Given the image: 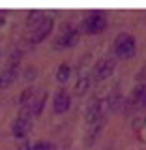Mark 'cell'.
<instances>
[{"label":"cell","mask_w":146,"mask_h":150,"mask_svg":"<svg viewBox=\"0 0 146 150\" xmlns=\"http://www.w3.org/2000/svg\"><path fill=\"white\" fill-rule=\"evenodd\" d=\"M112 51H114V56L120 60L131 58L137 51V43H135V38L131 34H118L112 43Z\"/></svg>","instance_id":"obj_1"},{"label":"cell","mask_w":146,"mask_h":150,"mask_svg":"<svg viewBox=\"0 0 146 150\" xmlns=\"http://www.w3.org/2000/svg\"><path fill=\"white\" fill-rule=\"evenodd\" d=\"M105 28H107V17L103 11H94L84 17L81 23V30L86 34H99Z\"/></svg>","instance_id":"obj_2"},{"label":"cell","mask_w":146,"mask_h":150,"mask_svg":"<svg viewBox=\"0 0 146 150\" xmlns=\"http://www.w3.org/2000/svg\"><path fill=\"white\" fill-rule=\"evenodd\" d=\"M116 68V58L114 56H101L99 60L96 62V66H94V79L96 81H105V79H109L112 71H114Z\"/></svg>","instance_id":"obj_3"},{"label":"cell","mask_w":146,"mask_h":150,"mask_svg":"<svg viewBox=\"0 0 146 150\" xmlns=\"http://www.w3.org/2000/svg\"><path fill=\"white\" fill-rule=\"evenodd\" d=\"M79 41H81V30L79 28H66V32H62L54 40V47L56 49H73L79 45Z\"/></svg>","instance_id":"obj_4"},{"label":"cell","mask_w":146,"mask_h":150,"mask_svg":"<svg viewBox=\"0 0 146 150\" xmlns=\"http://www.w3.org/2000/svg\"><path fill=\"white\" fill-rule=\"evenodd\" d=\"M19 77V62H17V53L9 58V64L0 71V90L8 88L11 83H15V79Z\"/></svg>","instance_id":"obj_5"},{"label":"cell","mask_w":146,"mask_h":150,"mask_svg":"<svg viewBox=\"0 0 146 150\" xmlns=\"http://www.w3.org/2000/svg\"><path fill=\"white\" fill-rule=\"evenodd\" d=\"M53 26H54V17H51V15L45 17L43 21L34 28V32L30 34V43H39V41H43L45 38L53 32Z\"/></svg>","instance_id":"obj_6"},{"label":"cell","mask_w":146,"mask_h":150,"mask_svg":"<svg viewBox=\"0 0 146 150\" xmlns=\"http://www.w3.org/2000/svg\"><path fill=\"white\" fill-rule=\"evenodd\" d=\"M32 126H34L32 124V116H17L11 126V131L17 139H25L32 131Z\"/></svg>","instance_id":"obj_7"},{"label":"cell","mask_w":146,"mask_h":150,"mask_svg":"<svg viewBox=\"0 0 146 150\" xmlns=\"http://www.w3.org/2000/svg\"><path fill=\"white\" fill-rule=\"evenodd\" d=\"M71 107V96H69L68 92L64 90V88H60L58 92L54 94V100H53V109L56 115H64L66 111Z\"/></svg>","instance_id":"obj_8"},{"label":"cell","mask_w":146,"mask_h":150,"mask_svg":"<svg viewBox=\"0 0 146 150\" xmlns=\"http://www.w3.org/2000/svg\"><path fill=\"white\" fill-rule=\"evenodd\" d=\"M84 116H86V124H92V122H96L97 118L105 116L103 115V103L97 100V98H92V100L88 101V105H86Z\"/></svg>","instance_id":"obj_9"},{"label":"cell","mask_w":146,"mask_h":150,"mask_svg":"<svg viewBox=\"0 0 146 150\" xmlns=\"http://www.w3.org/2000/svg\"><path fill=\"white\" fill-rule=\"evenodd\" d=\"M103 126H105V116H101V118H97L96 122L88 124V129H86V139H84V144H86L88 148H90L92 144L96 143V139H97V135H99V131L103 129Z\"/></svg>","instance_id":"obj_10"},{"label":"cell","mask_w":146,"mask_h":150,"mask_svg":"<svg viewBox=\"0 0 146 150\" xmlns=\"http://www.w3.org/2000/svg\"><path fill=\"white\" fill-rule=\"evenodd\" d=\"M45 101H47V92H45V90H39V92L34 94L32 101L26 103V105L30 107L32 116H39V115H41V111H43V107H45Z\"/></svg>","instance_id":"obj_11"},{"label":"cell","mask_w":146,"mask_h":150,"mask_svg":"<svg viewBox=\"0 0 146 150\" xmlns=\"http://www.w3.org/2000/svg\"><path fill=\"white\" fill-rule=\"evenodd\" d=\"M47 15L43 9H30L26 13V28H36Z\"/></svg>","instance_id":"obj_12"},{"label":"cell","mask_w":146,"mask_h":150,"mask_svg":"<svg viewBox=\"0 0 146 150\" xmlns=\"http://www.w3.org/2000/svg\"><path fill=\"white\" fill-rule=\"evenodd\" d=\"M90 84H92V77L90 75H81V77L77 79V83H75V92L81 96V94H84V92H88V88H90Z\"/></svg>","instance_id":"obj_13"},{"label":"cell","mask_w":146,"mask_h":150,"mask_svg":"<svg viewBox=\"0 0 146 150\" xmlns=\"http://www.w3.org/2000/svg\"><path fill=\"white\" fill-rule=\"evenodd\" d=\"M107 107H109L111 111H120L122 107H124V98H122L118 92H112L111 96L107 98Z\"/></svg>","instance_id":"obj_14"},{"label":"cell","mask_w":146,"mask_h":150,"mask_svg":"<svg viewBox=\"0 0 146 150\" xmlns=\"http://www.w3.org/2000/svg\"><path fill=\"white\" fill-rule=\"evenodd\" d=\"M69 75H71V66H69L68 62H62L58 66V69H56V81L66 83L69 79Z\"/></svg>","instance_id":"obj_15"},{"label":"cell","mask_w":146,"mask_h":150,"mask_svg":"<svg viewBox=\"0 0 146 150\" xmlns=\"http://www.w3.org/2000/svg\"><path fill=\"white\" fill-rule=\"evenodd\" d=\"M34 94H36V90H34L32 86L25 88V90H23V94H21V98H19V103H21V105H26V103H30L32 98H34Z\"/></svg>","instance_id":"obj_16"},{"label":"cell","mask_w":146,"mask_h":150,"mask_svg":"<svg viewBox=\"0 0 146 150\" xmlns=\"http://www.w3.org/2000/svg\"><path fill=\"white\" fill-rule=\"evenodd\" d=\"M32 150H54V144L49 141H37L32 144Z\"/></svg>","instance_id":"obj_17"},{"label":"cell","mask_w":146,"mask_h":150,"mask_svg":"<svg viewBox=\"0 0 146 150\" xmlns=\"http://www.w3.org/2000/svg\"><path fill=\"white\" fill-rule=\"evenodd\" d=\"M36 75H37V69L34 68V66H28V68L25 69V79L26 81H34Z\"/></svg>","instance_id":"obj_18"},{"label":"cell","mask_w":146,"mask_h":150,"mask_svg":"<svg viewBox=\"0 0 146 150\" xmlns=\"http://www.w3.org/2000/svg\"><path fill=\"white\" fill-rule=\"evenodd\" d=\"M17 150H32V144L28 143V141H23V143L17 146Z\"/></svg>","instance_id":"obj_19"},{"label":"cell","mask_w":146,"mask_h":150,"mask_svg":"<svg viewBox=\"0 0 146 150\" xmlns=\"http://www.w3.org/2000/svg\"><path fill=\"white\" fill-rule=\"evenodd\" d=\"M4 25H6V11L0 9V26H4Z\"/></svg>","instance_id":"obj_20"}]
</instances>
